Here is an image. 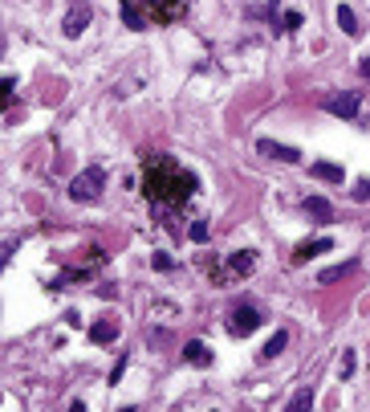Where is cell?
Wrapping results in <instances>:
<instances>
[{"instance_id": "20", "label": "cell", "mask_w": 370, "mask_h": 412, "mask_svg": "<svg viewBox=\"0 0 370 412\" xmlns=\"http://www.w3.org/2000/svg\"><path fill=\"white\" fill-rule=\"evenodd\" d=\"M297 24H301V17H297V13H285V29H289V33H293Z\"/></svg>"}, {"instance_id": "5", "label": "cell", "mask_w": 370, "mask_h": 412, "mask_svg": "<svg viewBox=\"0 0 370 412\" xmlns=\"http://www.w3.org/2000/svg\"><path fill=\"white\" fill-rule=\"evenodd\" d=\"M90 4H82V0H73L70 13H66V21H61V29H66V37H82L86 29H90Z\"/></svg>"}, {"instance_id": "15", "label": "cell", "mask_w": 370, "mask_h": 412, "mask_svg": "<svg viewBox=\"0 0 370 412\" xmlns=\"http://www.w3.org/2000/svg\"><path fill=\"white\" fill-rule=\"evenodd\" d=\"M338 24H342V29H346L350 37H358V21H354V13H350L346 4H342V8H338Z\"/></svg>"}, {"instance_id": "18", "label": "cell", "mask_w": 370, "mask_h": 412, "mask_svg": "<svg viewBox=\"0 0 370 412\" xmlns=\"http://www.w3.org/2000/svg\"><path fill=\"white\" fill-rule=\"evenodd\" d=\"M354 269V262H346V266H334V269H325L322 274V282H334V278H342V274H350Z\"/></svg>"}, {"instance_id": "1", "label": "cell", "mask_w": 370, "mask_h": 412, "mask_svg": "<svg viewBox=\"0 0 370 412\" xmlns=\"http://www.w3.org/2000/svg\"><path fill=\"white\" fill-rule=\"evenodd\" d=\"M142 192H147V200H155V204H184L187 196L195 192V176L184 171L179 164H171V159H155L147 168Z\"/></svg>"}, {"instance_id": "3", "label": "cell", "mask_w": 370, "mask_h": 412, "mask_svg": "<svg viewBox=\"0 0 370 412\" xmlns=\"http://www.w3.org/2000/svg\"><path fill=\"white\" fill-rule=\"evenodd\" d=\"M102 188H106V171H102V168H86L70 184V196H73V200H86V204H90V200H98V196H102Z\"/></svg>"}, {"instance_id": "10", "label": "cell", "mask_w": 370, "mask_h": 412, "mask_svg": "<svg viewBox=\"0 0 370 412\" xmlns=\"http://www.w3.org/2000/svg\"><path fill=\"white\" fill-rule=\"evenodd\" d=\"M325 249H334V241H330V237H318V241H305V245H297L293 262H309V257H318V253H325Z\"/></svg>"}, {"instance_id": "12", "label": "cell", "mask_w": 370, "mask_h": 412, "mask_svg": "<svg viewBox=\"0 0 370 412\" xmlns=\"http://www.w3.org/2000/svg\"><path fill=\"white\" fill-rule=\"evenodd\" d=\"M313 176H318V180H325V184H342V180H346V171L338 168V164H313Z\"/></svg>"}, {"instance_id": "2", "label": "cell", "mask_w": 370, "mask_h": 412, "mask_svg": "<svg viewBox=\"0 0 370 412\" xmlns=\"http://www.w3.org/2000/svg\"><path fill=\"white\" fill-rule=\"evenodd\" d=\"M184 13H187V0H122V21L131 29L179 21Z\"/></svg>"}, {"instance_id": "9", "label": "cell", "mask_w": 370, "mask_h": 412, "mask_svg": "<svg viewBox=\"0 0 370 412\" xmlns=\"http://www.w3.org/2000/svg\"><path fill=\"white\" fill-rule=\"evenodd\" d=\"M90 339L94 343H114L118 339V318H98L90 327Z\"/></svg>"}, {"instance_id": "17", "label": "cell", "mask_w": 370, "mask_h": 412, "mask_svg": "<svg viewBox=\"0 0 370 412\" xmlns=\"http://www.w3.org/2000/svg\"><path fill=\"white\" fill-rule=\"evenodd\" d=\"M187 237H191V241H208V225H204V220H195V225L187 229Z\"/></svg>"}, {"instance_id": "14", "label": "cell", "mask_w": 370, "mask_h": 412, "mask_svg": "<svg viewBox=\"0 0 370 412\" xmlns=\"http://www.w3.org/2000/svg\"><path fill=\"white\" fill-rule=\"evenodd\" d=\"M305 213H313L318 220H330L334 208H330V200H322V196H309V200H305Z\"/></svg>"}, {"instance_id": "7", "label": "cell", "mask_w": 370, "mask_h": 412, "mask_svg": "<svg viewBox=\"0 0 370 412\" xmlns=\"http://www.w3.org/2000/svg\"><path fill=\"white\" fill-rule=\"evenodd\" d=\"M253 266H256V257L249 253V249H240V253H232L228 257V266L220 269V278H249Z\"/></svg>"}, {"instance_id": "6", "label": "cell", "mask_w": 370, "mask_h": 412, "mask_svg": "<svg viewBox=\"0 0 370 412\" xmlns=\"http://www.w3.org/2000/svg\"><path fill=\"white\" fill-rule=\"evenodd\" d=\"M325 111L350 122V119H358V111H362V98H358V94H334V98H325Z\"/></svg>"}, {"instance_id": "8", "label": "cell", "mask_w": 370, "mask_h": 412, "mask_svg": "<svg viewBox=\"0 0 370 412\" xmlns=\"http://www.w3.org/2000/svg\"><path fill=\"white\" fill-rule=\"evenodd\" d=\"M260 151H265V155H269V159H281V164H297L301 159V151L297 147H285V143H273V139H260Z\"/></svg>"}, {"instance_id": "4", "label": "cell", "mask_w": 370, "mask_h": 412, "mask_svg": "<svg viewBox=\"0 0 370 412\" xmlns=\"http://www.w3.org/2000/svg\"><path fill=\"white\" fill-rule=\"evenodd\" d=\"M260 322H265V318H260V311H256V306H232L228 331L236 335V339H244V335H253Z\"/></svg>"}, {"instance_id": "21", "label": "cell", "mask_w": 370, "mask_h": 412, "mask_svg": "<svg viewBox=\"0 0 370 412\" xmlns=\"http://www.w3.org/2000/svg\"><path fill=\"white\" fill-rule=\"evenodd\" d=\"M354 196H358V200H367V196H370V180H362V184H358V192H354Z\"/></svg>"}, {"instance_id": "13", "label": "cell", "mask_w": 370, "mask_h": 412, "mask_svg": "<svg viewBox=\"0 0 370 412\" xmlns=\"http://www.w3.org/2000/svg\"><path fill=\"white\" fill-rule=\"evenodd\" d=\"M285 343H289V335H285V331H277L273 339L265 343V351H260V360H265V364H269V360H277V355H281V347H285Z\"/></svg>"}, {"instance_id": "16", "label": "cell", "mask_w": 370, "mask_h": 412, "mask_svg": "<svg viewBox=\"0 0 370 412\" xmlns=\"http://www.w3.org/2000/svg\"><path fill=\"white\" fill-rule=\"evenodd\" d=\"M313 404V388H301L293 400H289V412H301V409H309Z\"/></svg>"}, {"instance_id": "11", "label": "cell", "mask_w": 370, "mask_h": 412, "mask_svg": "<svg viewBox=\"0 0 370 412\" xmlns=\"http://www.w3.org/2000/svg\"><path fill=\"white\" fill-rule=\"evenodd\" d=\"M184 360H187V364H195V367H208V364H212V351H208V347H204L200 339H191V343L184 347Z\"/></svg>"}, {"instance_id": "19", "label": "cell", "mask_w": 370, "mask_h": 412, "mask_svg": "<svg viewBox=\"0 0 370 412\" xmlns=\"http://www.w3.org/2000/svg\"><path fill=\"white\" fill-rule=\"evenodd\" d=\"M338 371H342V380H350V376H354V351H346V355H342V367H338Z\"/></svg>"}, {"instance_id": "22", "label": "cell", "mask_w": 370, "mask_h": 412, "mask_svg": "<svg viewBox=\"0 0 370 412\" xmlns=\"http://www.w3.org/2000/svg\"><path fill=\"white\" fill-rule=\"evenodd\" d=\"M362 78H370V57H362Z\"/></svg>"}]
</instances>
